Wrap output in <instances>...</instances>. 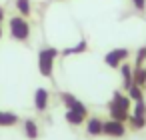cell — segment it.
Returning <instances> with one entry per match:
<instances>
[{"instance_id":"cell-1","label":"cell","mask_w":146,"mask_h":140,"mask_svg":"<svg viewBox=\"0 0 146 140\" xmlns=\"http://www.w3.org/2000/svg\"><path fill=\"white\" fill-rule=\"evenodd\" d=\"M130 108H132V100L128 98V94L124 90H114L112 98L108 100V114L114 120L126 122L130 116Z\"/></svg>"},{"instance_id":"cell-2","label":"cell","mask_w":146,"mask_h":140,"mask_svg":"<svg viewBox=\"0 0 146 140\" xmlns=\"http://www.w3.org/2000/svg\"><path fill=\"white\" fill-rule=\"evenodd\" d=\"M60 56V50L54 46H44L38 52V72L44 78H52L54 76V60Z\"/></svg>"},{"instance_id":"cell-3","label":"cell","mask_w":146,"mask_h":140,"mask_svg":"<svg viewBox=\"0 0 146 140\" xmlns=\"http://www.w3.org/2000/svg\"><path fill=\"white\" fill-rule=\"evenodd\" d=\"M8 32L12 36V40L16 42H26L30 38V22L24 16H12L8 20Z\"/></svg>"},{"instance_id":"cell-4","label":"cell","mask_w":146,"mask_h":140,"mask_svg":"<svg viewBox=\"0 0 146 140\" xmlns=\"http://www.w3.org/2000/svg\"><path fill=\"white\" fill-rule=\"evenodd\" d=\"M86 118H88V108H86V104L80 102V100H78L74 106L66 108V112H64V120H66L70 126H82V124L86 122Z\"/></svg>"},{"instance_id":"cell-5","label":"cell","mask_w":146,"mask_h":140,"mask_svg":"<svg viewBox=\"0 0 146 140\" xmlns=\"http://www.w3.org/2000/svg\"><path fill=\"white\" fill-rule=\"evenodd\" d=\"M128 58H130L128 48H112L110 52L104 54V64L108 68H120V64L128 62Z\"/></svg>"},{"instance_id":"cell-6","label":"cell","mask_w":146,"mask_h":140,"mask_svg":"<svg viewBox=\"0 0 146 140\" xmlns=\"http://www.w3.org/2000/svg\"><path fill=\"white\" fill-rule=\"evenodd\" d=\"M126 130H128L126 122H120V120H114V118L104 122V134L108 138H122V136H126Z\"/></svg>"},{"instance_id":"cell-7","label":"cell","mask_w":146,"mask_h":140,"mask_svg":"<svg viewBox=\"0 0 146 140\" xmlns=\"http://www.w3.org/2000/svg\"><path fill=\"white\" fill-rule=\"evenodd\" d=\"M48 102H50V92L46 88H36L34 92V110L36 112H44L48 108Z\"/></svg>"},{"instance_id":"cell-8","label":"cell","mask_w":146,"mask_h":140,"mask_svg":"<svg viewBox=\"0 0 146 140\" xmlns=\"http://www.w3.org/2000/svg\"><path fill=\"white\" fill-rule=\"evenodd\" d=\"M86 134L92 136V138L102 136V134H104V120H100L98 116L86 118Z\"/></svg>"},{"instance_id":"cell-9","label":"cell","mask_w":146,"mask_h":140,"mask_svg":"<svg viewBox=\"0 0 146 140\" xmlns=\"http://www.w3.org/2000/svg\"><path fill=\"white\" fill-rule=\"evenodd\" d=\"M20 122V116L12 110H0V128H12Z\"/></svg>"},{"instance_id":"cell-10","label":"cell","mask_w":146,"mask_h":140,"mask_svg":"<svg viewBox=\"0 0 146 140\" xmlns=\"http://www.w3.org/2000/svg\"><path fill=\"white\" fill-rule=\"evenodd\" d=\"M132 74H134V66L124 62L120 64V76H122V90L126 92L130 86H132Z\"/></svg>"},{"instance_id":"cell-11","label":"cell","mask_w":146,"mask_h":140,"mask_svg":"<svg viewBox=\"0 0 146 140\" xmlns=\"http://www.w3.org/2000/svg\"><path fill=\"white\" fill-rule=\"evenodd\" d=\"M84 52H88V40H86V38H80L74 46H70V48L62 50V52H60V56H62V58H66V56H72V54H84Z\"/></svg>"},{"instance_id":"cell-12","label":"cell","mask_w":146,"mask_h":140,"mask_svg":"<svg viewBox=\"0 0 146 140\" xmlns=\"http://www.w3.org/2000/svg\"><path fill=\"white\" fill-rule=\"evenodd\" d=\"M22 128H24V136H26L28 140H36V138H38V134H40L38 122H36V120H32V118H26V120L22 122Z\"/></svg>"},{"instance_id":"cell-13","label":"cell","mask_w":146,"mask_h":140,"mask_svg":"<svg viewBox=\"0 0 146 140\" xmlns=\"http://www.w3.org/2000/svg\"><path fill=\"white\" fill-rule=\"evenodd\" d=\"M14 6H16L18 14L24 18H28L32 14V0H14Z\"/></svg>"},{"instance_id":"cell-14","label":"cell","mask_w":146,"mask_h":140,"mask_svg":"<svg viewBox=\"0 0 146 140\" xmlns=\"http://www.w3.org/2000/svg\"><path fill=\"white\" fill-rule=\"evenodd\" d=\"M132 84H136V86L144 88V84H146V68H144V66L134 68V74H132Z\"/></svg>"},{"instance_id":"cell-15","label":"cell","mask_w":146,"mask_h":140,"mask_svg":"<svg viewBox=\"0 0 146 140\" xmlns=\"http://www.w3.org/2000/svg\"><path fill=\"white\" fill-rule=\"evenodd\" d=\"M126 94H128V98H130L132 102L144 100V88H140V86H136V84H132V86L126 90Z\"/></svg>"},{"instance_id":"cell-16","label":"cell","mask_w":146,"mask_h":140,"mask_svg":"<svg viewBox=\"0 0 146 140\" xmlns=\"http://www.w3.org/2000/svg\"><path fill=\"white\" fill-rule=\"evenodd\" d=\"M130 116H136V118H146V102L140 100V102H134L132 108H130Z\"/></svg>"},{"instance_id":"cell-17","label":"cell","mask_w":146,"mask_h":140,"mask_svg":"<svg viewBox=\"0 0 146 140\" xmlns=\"http://www.w3.org/2000/svg\"><path fill=\"white\" fill-rule=\"evenodd\" d=\"M126 122H128V128H130V130H134V132H136V130H142V128L146 126V118L128 116V120H126Z\"/></svg>"},{"instance_id":"cell-18","label":"cell","mask_w":146,"mask_h":140,"mask_svg":"<svg viewBox=\"0 0 146 140\" xmlns=\"http://www.w3.org/2000/svg\"><path fill=\"white\" fill-rule=\"evenodd\" d=\"M58 96H60V102L64 104V108H70V106H74V104L78 102V98H76L72 92H60Z\"/></svg>"},{"instance_id":"cell-19","label":"cell","mask_w":146,"mask_h":140,"mask_svg":"<svg viewBox=\"0 0 146 140\" xmlns=\"http://www.w3.org/2000/svg\"><path fill=\"white\" fill-rule=\"evenodd\" d=\"M144 62H146V46H140L138 50H136V56H134V68H138V66H144Z\"/></svg>"},{"instance_id":"cell-20","label":"cell","mask_w":146,"mask_h":140,"mask_svg":"<svg viewBox=\"0 0 146 140\" xmlns=\"http://www.w3.org/2000/svg\"><path fill=\"white\" fill-rule=\"evenodd\" d=\"M130 2H132V6H134L136 10H140V12L146 8V0H130Z\"/></svg>"},{"instance_id":"cell-21","label":"cell","mask_w":146,"mask_h":140,"mask_svg":"<svg viewBox=\"0 0 146 140\" xmlns=\"http://www.w3.org/2000/svg\"><path fill=\"white\" fill-rule=\"evenodd\" d=\"M4 16H6V14H4V8L0 6V20H4Z\"/></svg>"},{"instance_id":"cell-22","label":"cell","mask_w":146,"mask_h":140,"mask_svg":"<svg viewBox=\"0 0 146 140\" xmlns=\"http://www.w3.org/2000/svg\"><path fill=\"white\" fill-rule=\"evenodd\" d=\"M0 38H2V20H0Z\"/></svg>"},{"instance_id":"cell-23","label":"cell","mask_w":146,"mask_h":140,"mask_svg":"<svg viewBox=\"0 0 146 140\" xmlns=\"http://www.w3.org/2000/svg\"><path fill=\"white\" fill-rule=\"evenodd\" d=\"M144 92H146V84H144Z\"/></svg>"}]
</instances>
